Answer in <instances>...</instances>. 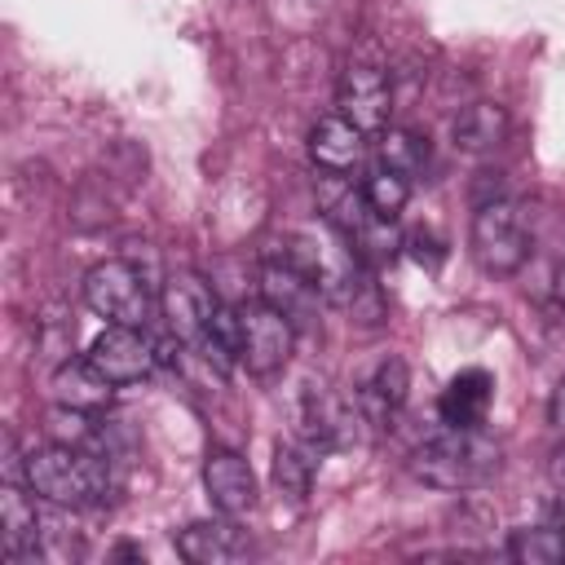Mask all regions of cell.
<instances>
[{
	"instance_id": "4",
	"label": "cell",
	"mask_w": 565,
	"mask_h": 565,
	"mask_svg": "<svg viewBox=\"0 0 565 565\" xmlns=\"http://www.w3.org/2000/svg\"><path fill=\"white\" fill-rule=\"evenodd\" d=\"M84 305L106 322L146 327L154 313V291L132 260H97L84 274Z\"/></svg>"
},
{
	"instance_id": "24",
	"label": "cell",
	"mask_w": 565,
	"mask_h": 565,
	"mask_svg": "<svg viewBox=\"0 0 565 565\" xmlns=\"http://www.w3.org/2000/svg\"><path fill=\"white\" fill-rule=\"evenodd\" d=\"M402 247H406V252H411L419 265H428V269H433V265L446 256V247H441L433 234H411V238H402Z\"/></svg>"
},
{
	"instance_id": "18",
	"label": "cell",
	"mask_w": 565,
	"mask_h": 565,
	"mask_svg": "<svg viewBox=\"0 0 565 565\" xmlns=\"http://www.w3.org/2000/svg\"><path fill=\"white\" fill-rule=\"evenodd\" d=\"M110 393H115V384H110L106 375H97V366H93L88 358L62 362V366L53 371V402H62V406L102 411V406L110 402Z\"/></svg>"
},
{
	"instance_id": "26",
	"label": "cell",
	"mask_w": 565,
	"mask_h": 565,
	"mask_svg": "<svg viewBox=\"0 0 565 565\" xmlns=\"http://www.w3.org/2000/svg\"><path fill=\"white\" fill-rule=\"evenodd\" d=\"M552 481L565 490V446H556V450H552Z\"/></svg>"
},
{
	"instance_id": "27",
	"label": "cell",
	"mask_w": 565,
	"mask_h": 565,
	"mask_svg": "<svg viewBox=\"0 0 565 565\" xmlns=\"http://www.w3.org/2000/svg\"><path fill=\"white\" fill-rule=\"evenodd\" d=\"M552 291H556V305H561V313H565V265L556 269V287H552Z\"/></svg>"
},
{
	"instance_id": "15",
	"label": "cell",
	"mask_w": 565,
	"mask_h": 565,
	"mask_svg": "<svg viewBox=\"0 0 565 565\" xmlns=\"http://www.w3.org/2000/svg\"><path fill=\"white\" fill-rule=\"evenodd\" d=\"M177 552L190 565H234L252 556V543L234 525V516H216V521H190L185 530H177Z\"/></svg>"
},
{
	"instance_id": "13",
	"label": "cell",
	"mask_w": 565,
	"mask_h": 565,
	"mask_svg": "<svg viewBox=\"0 0 565 565\" xmlns=\"http://www.w3.org/2000/svg\"><path fill=\"white\" fill-rule=\"evenodd\" d=\"M203 490L221 516H243L256 508V472L238 450H212L207 455Z\"/></svg>"
},
{
	"instance_id": "20",
	"label": "cell",
	"mask_w": 565,
	"mask_h": 565,
	"mask_svg": "<svg viewBox=\"0 0 565 565\" xmlns=\"http://www.w3.org/2000/svg\"><path fill=\"white\" fill-rule=\"evenodd\" d=\"M375 163H384V168L402 172L406 181H415V177L428 168V137L415 132V128H393V124H388V128L375 137Z\"/></svg>"
},
{
	"instance_id": "2",
	"label": "cell",
	"mask_w": 565,
	"mask_h": 565,
	"mask_svg": "<svg viewBox=\"0 0 565 565\" xmlns=\"http://www.w3.org/2000/svg\"><path fill=\"white\" fill-rule=\"evenodd\" d=\"M503 468V446L477 428H450L419 441L411 450V472L424 481V486H437V490H472V486H486L494 472Z\"/></svg>"
},
{
	"instance_id": "21",
	"label": "cell",
	"mask_w": 565,
	"mask_h": 565,
	"mask_svg": "<svg viewBox=\"0 0 565 565\" xmlns=\"http://www.w3.org/2000/svg\"><path fill=\"white\" fill-rule=\"evenodd\" d=\"M516 565H565V525H521L508 534V547H503Z\"/></svg>"
},
{
	"instance_id": "17",
	"label": "cell",
	"mask_w": 565,
	"mask_h": 565,
	"mask_svg": "<svg viewBox=\"0 0 565 565\" xmlns=\"http://www.w3.org/2000/svg\"><path fill=\"white\" fill-rule=\"evenodd\" d=\"M508 128H512V119L499 102H468L450 124V141H455V150L481 159L508 141Z\"/></svg>"
},
{
	"instance_id": "7",
	"label": "cell",
	"mask_w": 565,
	"mask_h": 565,
	"mask_svg": "<svg viewBox=\"0 0 565 565\" xmlns=\"http://www.w3.org/2000/svg\"><path fill=\"white\" fill-rule=\"evenodd\" d=\"M358 424H362V415L353 402H344L327 384H318V388L305 384V393L296 402V437L300 441H309L318 455H331V450L353 446Z\"/></svg>"
},
{
	"instance_id": "8",
	"label": "cell",
	"mask_w": 565,
	"mask_h": 565,
	"mask_svg": "<svg viewBox=\"0 0 565 565\" xmlns=\"http://www.w3.org/2000/svg\"><path fill=\"white\" fill-rule=\"evenodd\" d=\"M159 309L168 318V331L185 344V349H199V340L207 335L221 300L212 296V282L194 269H177L168 282H163V296H159Z\"/></svg>"
},
{
	"instance_id": "22",
	"label": "cell",
	"mask_w": 565,
	"mask_h": 565,
	"mask_svg": "<svg viewBox=\"0 0 565 565\" xmlns=\"http://www.w3.org/2000/svg\"><path fill=\"white\" fill-rule=\"evenodd\" d=\"M358 185H362L366 207H371L375 216H384V221H397V212H402V207H406V199H411V181H406L402 172L384 168V163H375Z\"/></svg>"
},
{
	"instance_id": "14",
	"label": "cell",
	"mask_w": 565,
	"mask_h": 565,
	"mask_svg": "<svg viewBox=\"0 0 565 565\" xmlns=\"http://www.w3.org/2000/svg\"><path fill=\"white\" fill-rule=\"evenodd\" d=\"M0 547L9 561H40L44 556V530L35 512V494L18 481L0 490Z\"/></svg>"
},
{
	"instance_id": "25",
	"label": "cell",
	"mask_w": 565,
	"mask_h": 565,
	"mask_svg": "<svg viewBox=\"0 0 565 565\" xmlns=\"http://www.w3.org/2000/svg\"><path fill=\"white\" fill-rule=\"evenodd\" d=\"M547 424L565 428V375L556 380V388H552V397H547Z\"/></svg>"
},
{
	"instance_id": "5",
	"label": "cell",
	"mask_w": 565,
	"mask_h": 565,
	"mask_svg": "<svg viewBox=\"0 0 565 565\" xmlns=\"http://www.w3.org/2000/svg\"><path fill=\"white\" fill-rule=\"evenodd\" d=\"M296 322L282 318L274 305L265 300H247L238 305V353H243V366L260 380L278 375L291 353H296Z\"/></svg>"
},
{
	"instance_id": "3",
	"label": "cell",
	"mask_w": 565,
	"mask_h": 565,
	"mask_svg": "<svg viewBox=\"0 0 565 565\" xmlns=\"http://www.w3.org/2000/svg\"><path fill=\"white\" fill-rule=\"evenodd\" d=\"M530 243H534L530 221L516 199L499 194L490 203H477L472 225H468V252L486 274H494V278L516 274L530 260Z\"/></svg>"
},
{
	"instance_id": "12",
	"label": "cell",
	"mask_w": 565,
	"mask_h": 565,
	"mask_svg": "<svg viewBox=\"0 0 565 565\" xmlns=\"http://www.w3.org/2000/svg\"><path fill=\"white\" fill-rule=\"evenodd\" d=\"M309 159H313V168L327 172V177H349V172H358L362 159H366V132H362L353 119H344L340 110H335V115H322V119L309 128Z\"/></svg>"
},
{
	"instance_id": "9",
	"label": "cell",
	"mask_w": 565,
	"mask_h": 565,
	"mask_svg": "<svg viewBox=\"0 0 565 565\" xmlns=\"http://www.w3.org/2000/svg\"><path fill=\"white\" fill-rule=\"evenodd\" d=\"M335 110L344 119H353L366 137H380L388 128V115H393V84L380 66L371 62H353L344 66L340 84H335Z\"/></svg>"
},
{
	"instance_id": "19",
	"label": "cell",
	"mask_w": 565,
	"mask_h": 565,
	"mask_svg": "<svg viewBox=\"0 0 565 565\" xmlns=\"http://www.w3.org/2000/svg\"><path fill=\"white\" fill-rule=\"evenodd\" d=\"M313 477H318V450L300 437L291 441H278L274 450V486L291 499V503H305L309 490H313Z\"/></svg>"
},
{
	"instance_id": "6",
	"label": "cell",
	"mask_w": 565,
	"mask_h": 565,
	"mask_svg": "<svg viewBox=\"0 0 565 565\" xmlns=\"http://www.w3.org/2000/svg\"><path fill=\"white\" fill-rule=\"evenodd\" d=\"M84 358H88V362L97 366V375H106L115 388L150 380L154 366L163 362V358H159V340H154L146 327H119V322H106V327L93 335V344H88Z\"/></svg>"
},
{
	"instance_id": "11",
	"label": "cell",
	"mask_w": 565,
	"mask_h": 565,
	"mask_svg": "<svg viewBox=\"0 0 565 565\" xmlns=\"http://www.w3.org/2000/svg\"><path fill=\"white\" fill-rule=\"evenodd\" d=\"M406 393H411V371L397 353H384L358 384H353V406L362 415V424L371 428H388L402 406H406Z\"/></svg>"
},
{
	"instance_id": "16",
	"label": "cell",
	"mask_w": 565,
	"mask_h": 565,
	"mask_svg": "<svg viewBox=\"0 0 565 565\" xmlns=\"http://www.w3.org/2000/svg\"><path fill=\"white\" fill-rule=\"evenodd\" d=\"M490 397H494L490 371L468 366V371L450 375V384L441 388L437 415H441V424H450V428H477V424L486 419V411H490Z\"/></svg>"
},
{
	"instance_id": "23",
	"label": "cell",
	"mask_w": 565,
	"mask_h": 565,
	"mask_svg": "<svg viewBox=\"0 0 565 565\" xmlns=\"http://www.w3.org/2000/svg\"><path fill=\"white\" fill-rule=\"evenodd\" d=\"M97 411H79V406H53L49 411V419H44V428H49V437L53 441H62V446H84V450H97L102 446V437H106V428L93 419ZM102 455V450H97Z\"/></svg>"
},
{
	"instance_id": "10",
	"label": "cell",
	"mask_w": 565,
	"mask_h": 565,
	"mask_svg": "<svg viewBox=\"0 0 565 565\" xmlns=\"http://www.w3.org/2000/svg\"><path fill=\"white\" fill-rule=\"evenodd\" d=\"M260 300L274 305L282 318H291L296 331H305V327L318 322L322 291H318L313 278H309L300 265H291L287 256H269V260L260 265Z\"/></svg>"
},
{
	"instance_id": "1",
	"label": "cell",
	"mask_w": 565,
	"mask_h": 565,
	"mask_svg": "<svg viewBox=\"0 0 565 565\" xmlns=\"http://www.w3.org/2000/svg\"><path fill=\"white\" fill-rule=\"evenodd\" d=\"M18 477L40 503H53V508H97L115 490L106 455L84 446H62V441L26 450L18 463Z\"/></svg>"
}]
</instances>
